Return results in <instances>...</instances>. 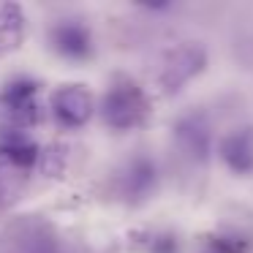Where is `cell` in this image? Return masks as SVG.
I'll return each mask as SVG.
<instances>
[{"mask_svg":"<svg viewBox=\"0 0 253 253\" xmlns=\"http://www.w3.org/2000/svg\"><path fill=\"white\" fill-rule=\"evenodd\" d=\"M147 112H150L147 95L142 93V87L136 82H117L104 98V117L117 131L142 126Z\"/></svg>","mask_w":253,"mask_h":253,"instance_id":"obj_1","label":"cell"},{"mask_svg":"<svg viewBox=\"0 0 253 253\" xmlns=\"http://www.w3.org/2000/svg\"><path fill=\"white\" fill-rule=\"evenodd\" d=\"M52 112H55L60 126L79 128L93 115V98L82 84H68V87H60L52 95Z\"/></svg>","mask_w":253,"mask_h":253,"instance_id":"obj_2","label":"cell"},{"mask_svg":"<svg viewBox=\"0 0 253 253\" xmlns=\"http://www.w3.org/2000/svg\"><path fill=\"white\" fill-rule=\"evenodd\" d=\"M0 158L14 166L28 169V166H33L39 161V147L22 128L0 126Z\"/></svg>","mask_w":253,"mask_h":253,"instance_id":"obj_3","label":"cell"},{"mask_svg":"<svg viewBox=\"0 0 253 253\" xmlns=\"http://www.w3.org/2000/svg\"><path fill=\"white\" fill-rule=\"evenodd\" d=\"M3 106L8 109V115L22 126L39 120V104H36V84L33 82H14L8 84V90L3 93Z\"/></svg>","mask_w":253,"mask_h":253,"instance_id":"obj_4","label":"cell"},{"mask_svg":"<svg viewBox=\"0 0 253 253\" xmlns=\"http://www.w3.org/2000/svg\"><path fill=\"white\" fill-rule=\"evenodd\" d=\"M220 155H223V161L229 164V169L237 171V174H248V171H253V142H251V133L248 131L229 133V136L220 142Z\"/></svg>","mask_w":253,"mask_h":253,"instance_id":"obj_5","label":"cell"},{"mask_svg":"<svg viewBox=\"0 0 253 253\" xmlns=\"http://www.w3.org/2000/svg\"><path fill=\"white\" fill-rule=\"evenodd\" d=\"M52 41H55V49L66 57H84L90 52V36L77 22H66L60 28H55Z\"/></svg>","mask_w":253,"mask_h":253,"instance_id":"obj_6","label":"cell"},{"mask_svg":"<svg viewBox=\"0 0 253 253\" xmlns=\"http://www.w3.org/2000/svg\"><path fill=\"white\" fill-rule=\"evenodd\" d=\"M202 68V52L193 49V46H185V49H180L174 55V63L171 66H166V84H171V87H177V84L182 82V79L193 77V74Z\"/></svg>","mask_w":253,"mask_h":253,"instance_id":"obj_7","label":"cell"},{"mask_svg":"<svg viewBox=\"0 0 253 253\" xmlns=\"http://www.w3.org/2000/svg\"><path fill=\"white\" fill-rule=\"evenodd\" d=\"M248 242L242 237H207L202 253H245Z\"/></svg>","mask_w":253,"mask_h":253,"instance_id":"obj_8","label":"cell"},{"mask_svg":"<svg viewBox=\"0 0 253 253\" xmlns=\"http://www.w3.org/2000/svg\"><path fill=\"white\" fill-rule=\"evenodd\" d=\"M22 33V14H19L17 6H3L0 8V36H8V39H17Z\"/></svg>","mask_w":253,"mask_h":253,"instance_id":"obj_9","label":"cell"}]
</instances>
